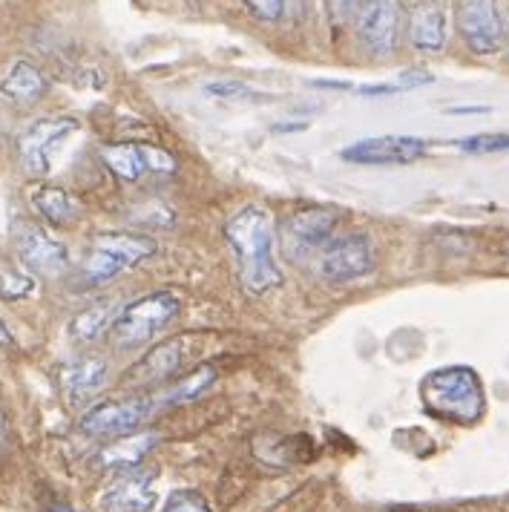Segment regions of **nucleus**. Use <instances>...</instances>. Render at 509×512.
Here are the masks:
<instances>
[{
    "instance_id": "f257e3e1",
    "label": "nucleus",
    "mask_w": 509,
    "mask_h": 512,
    "mask_svg": "<svg viewBox=\"0 0 509 512\" xmlns=\"http://www.w3.org/2000/svg\"><path fill=\"white\" fill-rule=\"evenodd\" d=\"M225 239L231 245L236 265H239V280L251 294H265L282 282L274 245H277V225L274 216L259 205L236 210L228 225Z\"/></svg>"
},
{
    "instance_id": "f03ea898",
    "label": "nucleus",
    "mask_w": 509,
    "mask_h": 512,
    "mask_svg": "<svg viewBox=\"0 0 509 512\" xmlns=\"http://www.w3.org/2000/svg\"><path fill=\"white\" fill-rule=\"evenodd\" d=\"M420 397L429 415L446 423H478L484 418V383L469 366H446L423 377Z\"/></svg>"
},
{
    "instance_id": "7ed1b4c3",
    "label": "nucleus",
    "mask_w": 509,
    "mask_h": 512,
    "mask_svg": "<svg viewBox=\"0 0 509 512\" xmlns=\"http://www.w3.org/2000/svg\"><path fill=\"white\" fill-rule=\"evenodd\" d=\"M159 251L153 236L144 233H98L81 259V282L104 285L118 274L141 265Z\"/></svg>"
},
{
    "instance_id": "20e7f679",
    "label": "nucleus",
    "mask_w": 509,
    "mask_h": 512,
    "mask_svg": "<svg viewBox=\"0 0 509 512\" xmlns=\"http://www.w3.org/2000/svg\"><path fill=\"white\" fill-rule=\"evenodd\" d=\"M179 311H182V297L176 291L144 294L121 308L118 320L113 323V340L121 349H136L150 337H156V331H162L167 323H173Z\"/></svg>"
},
{
    "instance_id": "39448f33",
    "label": "nucleus",
    "mask_w": 509,
    "mask_h": 512,
    "mask_svg": "<svg viewBox=\"0 0 509 512\" xmlns=\"http://www.w3.org/2000/svg\"><path fill=\"white\" fill-rule=\"evenodd\" d=\"M159 412L156 397H127V400H104L81 418V432L90 438H127Z\"/></svg>"
},
{
    "instance_id": "423d86ee",
    "label": "nucleus",
    "mask_w": 509,
    "mask_h": 512,
    "mask_svg": "<svg viewBox=\"0 0 509 512\" xmlns=\"http://www.w3.org/2000/svg\"><path fill=\"white\" fill-rule=\"evenodd\" d=\"M455 26L475 55H495L507 41V24L498 0H455Z\"/></svg>"
},
{
    "instance_id": "0eeeda50",
    "label": "nucleus",
    "mask_w": 509,
    "mask_h": 512,
    "mask_svg": "<svg viewBox=\"0 0 509 512\" xmlns=\"http://www.w3.org/2000/svg\"><path fill=\"white\" fill-rule=\"evenodd\" d=\"M334 228H337L334 210H300L282 222V231H279L282 254L294 262H305L314 254L320 256L325 245L334 239Z\"/></svg>"
},
{
    "instance_id": "6e6552de",
    "label": "nucleus",
    "mask_w": 509,
    "mask_h": 512,
    "mask_svg": "<svg viewBox=\"0 0 509 512\" xmlns=\"http://www.w3.org/2000/svg\"><path fill=\"white\" fill-rule=\"evenodd\" d=\"M78 118L58 116V118H38L35 124H29L21 139H18V156L21 164L32 176H47L52 170V162L61 150V144L70 139L72 133H78Z\"/></svg>"
},
{
    "instance_id": "1a4fd4ad",
    "label": "nucleus",
    "mask_w": 509,
    "mask_h": 512,
    "mask_svg": "<svg viewBox=\"0 0 509 512\" xmlns=\"http://www.w3.org/2000/svg\"><path fill=\"white\" fill-rule=\"evenodd\" d=\"M374 271V248L366 233L334 236L320 254V277L331 285L363 280Z\"/></svg>"
},
{
    "instance_id": "9d476101",
    "label": "nucleus",
    "mask_w": 509,
    "mask_h": 512,
    "mask_svg": "<svg viewBox=\"0 0 509 512\" xmlns=\"http://www.w3.org/2000/svg\"><path fill=\"white\" fill-rule=\"evenodd\" d=\"M360 41L377 52L392 55L403 32V3L400 0H360L354 12Z\"/></svg>"
},
{
    "instance_id": "9b49d317",
    "label": "nucleus",
    "mask_w": 509,
    "mask_h": 512,
    "mask_svg": "<svg viewBox=\"0 0 509 512\" xmlns=\"http://www.w3.org/2000/svg\"><path fill=\"white\" fill-rule=\"evenodd\" d=\"M426 153H429V141L417 136H374L348 144L340 156L363 167H403V164L420 162Z\"/></svg>"
},
{
    "instance_id": "f8f14e48",
    "label": "nucleus",
    "mask_w": 509,
    "mask_h": 512,
    "mask_svg": "<svg viewBox=\"0 0 509 512\" xmlns=\"http://www.w3.org/2000/svg\"><path fill=\"white\" fill-rule=\"evenodd\" d=\"M15 251L21 256L24 268H29L35 277H44V280L61 277L70 265L67 248L55 236H49L44 228H38L35 222H18L15 225Z\"/></svg>"
},
{
    "instance_id": "ddd939ff",
    "label": "nucleus",
    "mask_w": 509,
    "mask_h": 512,
    "mask_svg": "<svg viewBox=\"0 0 509 512\" xmlns=\"http://www.w3.org/2000/svg\"><path fill=\"white\" fill-rule=\"evenodd\" d=\"M156 504V472L124 469L101 495L104 512H147Z\"/></svg>"
},
{
    "instance_id": "4468645a",
    "label": "nucleus",
    "mask_w": 509,
    "mask_h": 512,
    "mask_svg": "<svg viewBox=\"0 0 509 512\" xmlns=\"http://www.w3.org/2000/svg\"><path fill=\"white\" fill-rule=\"evenodd\" d=\"M409 44L420 52H440L446 44V9L440 0H412L406 12Z\"/></svg>"
},
{
    "instance_id": "2eb2a0df",
    "label": "nucleus",
    "mask_w": 509,
    "mask_h": 512,
    "mask_svg": "<svg viewBox=\"0 0 509 512\" xmlns=\"http://www.w3.org/2000/svg\"><path fill=\"white\" fill-rule=\"evenodd\" d=\"M187 351H190V337L179 334V337H170L159 346L147 351L139 363L130 369V380L133 383H153V380H164L170 374H176L187 360Z\"/></svg>"
},
{
    "instance_id": "dca6fc26",
    "label": "nucleus",
    "mask_w": 509,
    "mask_h": 512,
    "mask_svg": "<svg viewBox=\"0 0 509 512\" xmlns=\"http://www.w3.org/2000/svg\"><path fill=\"white\" fill-rule=\"evenodd\" d=\"M107 377H110L107 360L78 357L61 369V389H64V397L75 406V403H84V400L98 395L107 386Z\"/></svg>"
},
{
    "instance_id": "f3484780",
    "label": "nucleus",
    "mask_w": 509,
    "mask_h": 512,
    "mask_svg": "<svg viewBox=\"0 0 509 512\" xmlns=\"http://www.w3.org/2000/svg\"><path fill=\"white\" fill-rule=\"evenodd\" d=\"M49 90V81L44 72L29 61H15L6 75L0 78V93L15 104H35Z\"/></svg>"
},
{
    "instance_id": "a211bd4d",
    "label": "nucleus",
    "mask_w": 509,
    "mask_h": 512,
    "mask_svg": "<svg viewBox=\"0 0 509 512\" xmlns=\"http://www.w3.org/2000/svg\"><path fill=\"white\" fill-rule=\"evenodd\" d=\"M29 199H32V208L38 210L47 222L52 225H72L75 219H78V202H75V196H72L70 190H64V187H35L32 193H29Z\"/></svg>"
},
{
    "instance_id": "6ab92c4d",
    "label": "nucleus",
    "mask_w": 509,
    "mask_h": 512,
    "mask_svg": "<svg viewBox=\"0 0 509 512\" xmlns=\"http://www.w3.org/2000/svg\"><path fill=\"white\" fill-rule=\"evenodd\" d=\"M156 441H159V435H153V432L133 435V438H124V441L104 446L95 461L104 469H136L141 464V458L156 446Z\"/></svg>"
},
{
    "instance_id": "aec40b11",
    "label": "nucleus",
    "mask_w": 509,
    "mask_h": 512,
    "mask_svg": "<svg viewBox=\"0 0 509 512\" xmlns=\"http://www.w3.org/2000/svg\"><path fill=\"white\" fill-rule=\"evenodd\" d=\"M118 314H121V308L116 303H110V300L84 308L81 314H75V320L70 323L72 340L93 343L104 331H113V323L118 320Z\"/></svg>"
},
{
    "instance_id": "412c9836",
    "label": "nucleus",
    "mask_w": 509,
    "mask_h": 512,
    "mask_svg": "<svg viewBox=\"0 0 509 512\" xmlns=\"http://www.w3.org/2000/svg\"><path fill=\"white\" fill-rule=\"evenodd\" d=\"M213 383H216V369L205 363V366H199L196 372H190L187 377H182L179 383H173L170 389H164L162 395L156 397V403H159V409H162V406L190 403V400H196V397L205 395Z\"/></svg>"
},
{
    "instance_id": "4be33fe9",
    "label": "nucleus",
    "mask_w": 509,
    "mask_h": 512,
    "mask_svg": "<svg viewBox=\"0 0 509 512\" xmlns=\"http://www.w3.org/2000/svg\"><path fill=\"white\" fill-rule=\"evenodd\" d=\"M101 159L124 182H139L141 173L147 170L144 156H141V144H107V147H101Z\"/></svg>"
},
{
    "instance_id": "5701e85b",
    "label": "nucleus",
    "mask_w": 509,
    "mask_h": 512,
    "mask_svg": "<svg viewBox=\"0 0 509 512\" xmlns=\"http://www.w3.org/2000/svg\"><path fill=\"white\" fill-rule=\"evenodd\" d=\"M35 291V280L18 271V268H0V300L15 303V300H26Z\"/></svg>"
},
{
    "instance_id": "b1692460",
    "label": "nucleus",
    "mask_w": 509,
    "mask_h": 512,
    "mask_svg": "<svg viewBox=\"0 0 509 512\" xmlns=\"http://www.w3.org/2000/svg\"><path fill=\"white\" fill-rule=\"evenodd\" d=\"M458 150L463 153H507L509 133H478V136L458 141Z\"/></svg>"
},
{
    "instance_id": "393cba45",
    "label": "nucleus",
    "mask_w": 509,
    "mask_h": 512,
    "mask_svg": "<svg viewBox=\"0 0 509 512\" xmlns=\"http://www.w3.org/2000/svg\"><path fill=\"white\" fill-rule=\"evenodd\" d=\"M162 512H210L208 498L196 489H176L170 492Z\"/></svg>"
},
{
    "instance_id": "a878e982",
    "label": "nucleus",
    "mask_w": 509,
    "mask_h": 512,
    "mask_svg": "<svg viewBox=\"0 0 509 512\" xmlns=\"http://www.w3.org/2000/svg\"><path fill=\"white\" fill-rule=\"evenodd\" d=\"M141 156H144V167L153 170V173H173L176 170V159L167 150H162V147L141 144Z\"/></svg>"
},
{
    "instance_id": "bb28decb",
    "label": "nucleus",
    "mask_w": 509,
    "mask_h": 512,
    "mask_svg": "<svg viewBox=\"0 0 509 512\" xmlns=\"http://www.w3.org/2000/svg\"><path fill=\"white\" fill-rule=\"evenodd\" d=\"M205 93L213 95V98H251V95H256L251 87H245L239 81H210V84H205Z\"/></svg>"
},
{
    "instance_id": "cd10ccee",
    "label": "nucleus",
    "mask_w": 509,
    "mask_h": 512,
    "mask_svg": "<svg viewBox=\"0 0 509 512\" xmlns=\"http://www.w3.org/2000/svg\"><path fill=\"white\" fill-rule=\"evenodd\" d=\"M248 12L254 15L256 21H277L282 15V6L285 0H245Z\"/></svg>"
},
{
    "instance_id": "c85d7f7f",
    "label": "nucleus",
    "mask_w": 509,
    "mask_h": 512,
    "mask_svg": "<svg viewBox=\"0 0 509 512\" xmlns=\"http://www.w3.org/2000/svg\"><path fill=\"white\" fill-rule=\"evenodd\" d=\"M357 3H360V0H325L328 15H331V24L334 26L348 24V21L354 18V12H357Z\"/></svg>"
},
{
    "instance_id": "c756f323",
    "label": "nucleus",
    "mask_w": 509,
    "mask_h": 512,
    "mask_svg": "<svg viewBox=\"0 0 509 512\" xmlns=\"http://www.w3.org/2000/svg\"><path fill=\"white\" fill-rule=\"evenodd\" d=\"M397 84H400L403 90H415V87H426V84H435V75H432V72H426V70H406V72H400Z\"/></svg>"
},
{
    "instance_id": "7c9ffc66",
    "label": "nucleus",
    "mask_w": 509,
    "mask_h": 512,
    "mask_svg": "<svg viewBox=\"0 0 509 512\" xmlns=\"http://www.w3.org/2000/svg\"><path fill=\"white\" fill-rule=\"evenodd\" d=\"M357 93L360 95H397L403 93V87L394 81V84H363V87H357Z\"/></svg>"
},
{
    "instance_id": "2f4dec72",
    "label": "nucleus",
    "mask_w": 509,
    "mask_h": 512,
    "mask_svg": "<svg viewBox=\"0 0 509 512\" xmlns=\"http://www.w3.org/2000/svg\"><path fill=\"white\" fill-rule=\"evenodd\" d=\"M452 116H484L489 113V107H449Z\"/></svg>"
},
{
    "instance_id": "473e14b6",
    "label": "nucleus",
    "mask_w": 509,
    "mask_h": 512,
    "mask_svg": "<svg viewBox=\"0 0 509 512\" xmlns=\"http://www.w3.org/2000/svg\"><path fill=\"white\" fill-rule=\"evenodd\" d=\"M12 346H15V340H12L9 328L3 326V320H0V349H12Z\"/></svg>"
},
{
    "instance_id": "72a5a7b5",
    "label": "nucleus",
    "mask_w": 509,
    "mask_h": 512,
    "mask_svg": "<svg viewBox=\"0 0 509 512\" xmlns=\"http://www.w3.org/2000/svg\"><path fill=\"white\" fill-rule=\"evenodd\" d=\"M49 512H75L70 507V504H52V507H49Z\"/></svg>"
},
{
    "instance_id": "f704fd0d",
    "label": "nucleus",
    "mask_w": 509,
    "mask_h": 512,
    "mask_svg": "<svg viewBox=\"0 0 509 512\" xmlns=\"http://www.w3.org/2000/svg\"><path fill=\"white\" fill-rule=\"evenodd\" d=\"M6 441V418H3V412H0V443Z\"/></svg>"
},
{
    "instance_id": "c9c22d12",
    "label": "nucleus",
    "mask_w": 509,
    "mask_h": 512,
    "mask_svg": "<svg viewBox=\"0 0 509 512\" xmlns=\"http://www.w3.org/2000/svg\"><path fill=\"white\" fill-rule=\"evenodd\" d=\"M507 44H509V26H507Z\"/></svg>"
}]
</instances>
